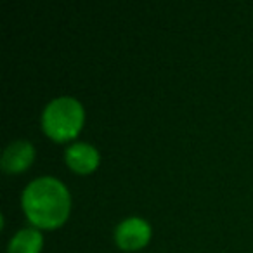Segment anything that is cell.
<instances>
[{"instance_id":"obj_1","label":"cell","mask_w":253,"mask_h":253,"mask_svg":"<svg viewBox=\"0 0 253 253\" xmlns=\"http://www.w3.org/2000/svg\"><path fill=\"white\" fill-rule=\"evenodd\" d=\"M23 210L37 227L52 229L61 225L70 213V193L56 177H39L23 191Z\"/></svg>"},{"instance_id":"obj_2","label":"cell","mask_w":253,"mask_h":253,"mask_svg":"<svg viewBox=\"0 0 253 253\" xmlns=\"http://www.w3.org/2000/svg\"><path fill=\"white\" fill-rule=\"evenodd\" d=\"M84 106L75 97H56L45 106L42 113V126L54 141H68L77 137L84 125Z\"/></svg>"},{"instance_id":"obj_3","label":"cell","mask_w":253,"mask_h":253,"mask_svg":"<svg viewBox=\"0 0 253 253\" xmlns=\"http://www.w3.org/2000/svg\"><path fill=\"white\" fill-rule=\"evenodd\" d=\"M151 238V225L141 217H128L116 225L115 239L123 250H139Z\"/></svg>"},{"instance_id":"obj_4","label":"cell","mask_w":253,"mask_h":253,"mask_svg":"<svg viewBox=\"0 0 253 253\" xmlns=\"http://www.w3.org/2000/svg\"><path fill=\"white\" fill-rule=\"evenodd\" d=\"M33 158H35V149L33 144L28 141H14L4 149L2 155V169L5 172H23L32 165Z\"/></svg>"},{"instance_id":"obj_5","label":"cell","mask_w":253,"mask_h":253,"mask_svg":"<svg viewBox=\"0 0 253 253\" xmlns=\"http://www.w3.org/2000/svg\"><path fill=\"white\" fill-rule=\"evenodd\" d=\"M66 163L78 173H88L99 165V153L87 142H75L66 149Z\"/></svg>"},{"instance_id":"obj_6","label":"cell","mask_w":253,"mask_h":253,"mask_svg":"<svg viewBox=\"0 0 253 253\" xmlns=\"http://www.w3.org/2000/svg\"><path fill=\"white\" fill-rule=\"evenodd\" d=\"M42 245H43L42 234H40L37 229L26 227L12 236V239L9 241L7 252L9 253H39L40 250H42Z\"/></svg>"}]
</instances>
